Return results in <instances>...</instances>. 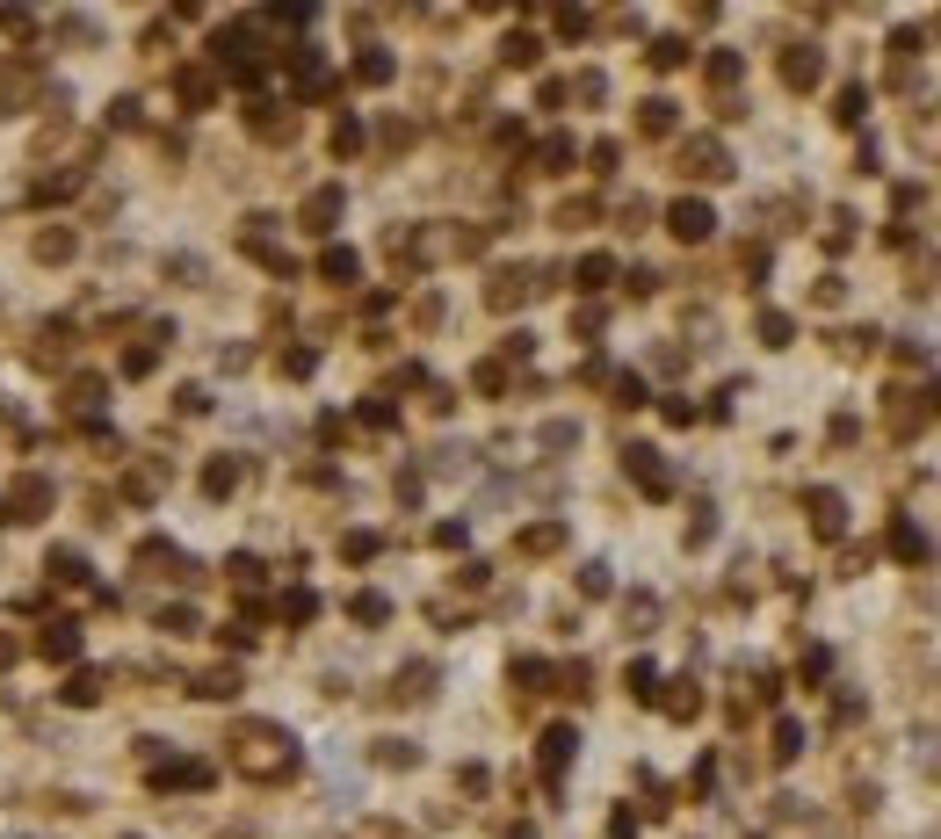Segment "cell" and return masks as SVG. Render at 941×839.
Masks as SVG:
<instances>
[{
    "instance_id": "cell-1",
    "label": "cell",
    "mask_w": 941,
    "mask_h": 839,
    "mask_svg": "<svg viewBox=\"0 0 941 839\" xmlns=\"http://www.w3.org/2000/svg\"><path fill=\"white\" fill-rule=\"evenodd\" d=\"M239 767L247 774H268V782H283V774L297 767V745L283 724H247L239 731Z\"/></svg>"
},
{
    "instance_id": "cell-2",
    "label": "cell",
    "mask_w": 941,
    "mask_h": 839,
    "mask_svg": "<svg viewBox=\"0 0 941 839\" xmlns=\"http://www.w3.org/2000/svg\"><path fill=\"white\" fill-rule=\"evenodd\" d=\"M891 398H898V406H891V434H898V442H913V434L941 413V384L920 391V406H913V391H891Z\"/></svg>"
},
{
    "instance_id": "cell-3",
    "label": "cell",
    "mask_w": 941,
    "mask_h": 839,
    "mask_svg": "<svg viewBox=\"0 0 941 839\" xmlns=\"http://www.w3.org/2000/svg\"><path fill=\"white\" fill-rule=\"evenodd\" d=\"M710 225H717L710 203H695V196H681L674 210H666V232H674L681 246H703V239H710Z\"/></svg>"
},
{
    "instance_id": "cell-4",
    "label": "cell",
    "mask_w": 941,
    "mask_h": 839,
    "mask_svg": "<svg viewBox=\"0 0 941 839\" xmlns=\"http://www.w3.org/2000/svg\"><path fill=\"white\" fill-rule=\"evenodd\" d=\"M804 507H811V528H818L826 543H833L840 528H847V500H840L833 485H811V492H804Z\"/></svg>"
},
{
    "instance_id": "cell-5",
    "label": "cell",
    "mask_w": 941,
    "mask_h": 839,
    "mask_svg": "<svg viewBox=\"0 0 941 839\" xmlns=\"http://www.w3.org/2000/svg\"><path fill=\"white\" fill-rule=\"evenodd\" d=\"M572 753H580V731H572V724H551V731H543V782H558V774L572 767Z\"/></svg>"
},
{
    "instance_id": "cell-6",
    "label": "cell",
    "mask_w": 941,
    "mask_h": 839,
    "mask_svg": "<svg viewBox=\"0 0 941 839\" xmlns=\"http://www.w3.org/2000/svg\"><path fill=\"white\" fill-rule=\"evenodd\" d=\"M623 471L637 478L652 492V500H666V492H674V478H666V463H659V449H623Z\"/></svg>"
},
{
    "instance_id": "cell-7",
    "label": "cell",
    "mask_w": 941,
    "mask_h": 839,
    "mask_svg": "<svg viewBox=\"0 0 941 839\" xmlns=\"http://www.w3.org/2000/svg\"><path fill=\"white\" fill-rule=\"evenodd\" d=\"M782 80L789 87H818V80H826V58H818L811 44H789L782 51Z\"/></svg>"
},
{
    "instance_id": "cell-8",
    "label": "cell",
    "mask_w": 941,
    "mask_h": 839,
    "mask_svg": "<svg viewBox=\"0 0 941 839\" xmlns=\"http://www.w3.org/2000/svg\"><path fill=\"white\" fill-rule=\"evenodd\" d=\"M153 789H210V760H167V767H153Z\"/></svg>"
},
{
    "instance_id": "cell-9",
    "label": "cell",
    "mask_w": 941,
    "mask_h": 839,
    "mask_svg": "<svg viewBox=\"0 0 941 839\" xmlns=\"http://www.w3.org/2000/svg\"><path fill=\"white\" fill-rule=\"evenodd\" d=\"M688 174H703V181L732 174V160H724V145H717V138H695V145H688Z\"/></svg>"
},
{
    "instance_id": "cell-10",
    "label": "cell",
    "mask_w": 941,
    "mask_h": 839,
    "mask_svg": "<svg viewBox=\"0 0 941 839\" xmlns=\"http://www.w3.org/2000/svg\"><path fill=\"white\" fill-rule=\"evenodd\" d=\"M333 217H341V189H312L305 196V225L312 232H333Z\"/></svg>"
},
{
    "instance_id": "cell-11",
    "label": "cell",
    "mask_w": 941,
    "mask_h": 839,
    "mask_svg": "<svg viewBox=\"0 0 941 839\" xmlns=\"http://www.w3.org/2000/svg\"><path fill=\"white\" fill-rule=\"evenodd\" d=\"M891 557H898V565H920V557H927V536H920L913 521H891Z\"/></svg>"
},
{
    "instance_id": "cell-12",
    "label": "cell",
    "mask_w": 941,
    "mask_h": 839,
    "mask_svg": "<svg viewBox=\"0 0 941 839\" xmlns=\"http://www.w3.org/2000/svg\"><path fill=\"white\" fill-rule=\"evenodd\" d=\"M196 695H210V702H232V695H239V673H232V666H218V673H196Z\"/></svg>"
},
{
    "instance_id": "cell-13",
    "label": "cell",
    "mask_w": 941,
    "mask_h": 839,
    "mask_svg": "<svg viewBox=\"0 0 941 839\" xmlns=\"http://www.w3.org/2000/svg\"><path fill=\"white\" fill-rule=\"evenodd\" d=\"M37 651H44V659H73V651H80V637H73V623H51V630L37 637Z\"/></svg>"
},
{
    "instance_id": "cell-14",
    "label": "cell",
    "mask_w": 941,
    "mask_h": 839,
    "mask_svg": "<svg viewBox=\"0 0 941 839\" xmlns=\"http://www.w3.org/2000/svg\"><path fill=\"white\" fill-rule=\"evenodd\" d=\"M355 254H348V246H326V254H319V275H333V283H355Z\"/></svg>"
},
{
    "instance_id": "cell-15",
    "label": "cell",
    "mask_w": 941,
    "mask_h": 839,
    "mask_svg": "<svg viewBox=\"0 0 941 839\" xmlns=\"http://www.w3.org/2000/svg\"><path fill=\"white\" fill-rule=\"evenodd\" d=\"M609 283H616V261L609 254H587L580 261V290H609Z\"/></svg>"
},
{
    "instance_id": "cell-16",
    "label": "cell",
    "mask_w": 941,
    "mask_h": 839,
    "mask_svg": "<svg viewBox=\"0 0 941 839\" xmlns=\"http://www.w3.org/2000/svg\"><path fill=\"white\" fill-rule=\"evenodd\" d=\"M558 543H565V528H558V521H536V528H522V550H529V557L558 550Z\"/></svg>"
},
{
    "instance_id": "cell-17",
    "label": "cell",
    "mask_w": 941,
    "mask_h": 839,
    "mask_svg": "<svg viewBox=\"0 0 941 839\" xmlns=\"http://www.w3.org/2000/svg\"><path fill=\"white\" fill-rule=\"evenodd\" d=\"M174 87H181V102H189V109H203V102H210V73H196V66L181 73Z\"/></svg>"
},
{
    "instance_id": "cell-18",
    "label": "cell",
    "mask_w": 941,
    "mask_h": 839,
    "mask_svg": "<svg viewBox=\"0 0 941 839\" xmlns=\"http://www.w3.org/2000/svg\"><path fill=\"white\" fill-rule=\"evenodd\" d=\"M652 66H659V73H674V66H688V44H681V37H666V44H652Z\"/></svg>"
},
{
    "instance_id": "cell-19",
    "label": "cell",
    "mask_w": 941,
    "mask_h": 839,
    "mask_svg": "<svg viewBox=\"0 0 941 839\" xmlns=\"http://www.w3.org/2000/svg\"><path fill=\"white\" fill-rule=\"evenodd\" d=\"M637 123H645L652 138H666V131H674V102H645V116H637Z\"/></svg>"
},
{
    "instance_id": "cell-20",
    "label": "cell",
    "mask_w": 941,
    "mask_h": 839,
    "mask_svg": "<svg viewBox=\"0 0 941 839\" xmlns=\"http://www.w3.org/2000/svg\"><path fill=\"white\" fill-rule=\"evenodd\" d=\"M565 160H572V138H551V145L536 152V167H543V174H565Z\"/></svg>"
},
{
    "instance_id": "cell-21",
    "label": "cell",
    "mask_w": 941,
    "mask_h": 839,
    "mask_svg": "<svg viewBox=\"0 0 941 839\" xmlns=\"http://www.w3.org/2000/svg\"><path fill=\"white\" fill-rule=\"evenodd\" d=\"M95 695H102V673H73V680H66V702H73V709L95 702Z\"/></svg>"
},
{
    "instance_id": "cell-22",
    "label": "cell",
    "mask_w": 941,
    "mask_h": 839,
    "mask_svg": "<svg viewBox=\"0 0 941 839\" xmlns=\"http://www.w3.org/2000/svg\"><path fill=\"white\" fill-rule=\"evenodd\" d=\"M797 753H804V731L782 717V724H775V760H797Z\"/></svg>"
},
{
    "instance_id": "cell-23",
    "label": "cell",
    "mask_w": 941,
    "mask_h": 839,
    "mask_svg": "<svg viewBox=\"0 0 941 839\" xmlns=\"http://www.w3.org/2000/svg\"><path fill=\"white\" fill-rule=\"evenodd\" d=\"M51 572L66 579V586H80V579H87V565H80V550H51Z\"/></svg>"
},
{
    "instance_id": "cell-24",
    "label": "cell",
    "mask_w": 941,
    "mask_h": 839,
    "mask_svg": "<svg viewBox=\"0 0 941 839\" xmlns=\"http://www.w3.org/2000/svg\"><path fill=\"white\" fill-rule=\"evenodd\" d=\"M789 333H797V326H789L782 312H761V340H768V348H789Z\"/></svg>"
},
{
    "instance_id": "cell-25",
    "label": "cell",
    "mask_w": 941,
    "mask_h": 839,
    "mask_svg": "<svg viewBox=\"0 0 941 839\" xmlns=\"http://www.w3.org/2000/svg\"><path fill=\"white\" fill-rule=\"evenodd\" d=\"M630 695H637V702H652V695H659V673H652L645 659H637V666H630Z\"/></svg>"
},
{
    "instance_id": "cell-26",
    "label": "cell",
    "mask_w": 941,
    "mask_h": 839,
    "mask_svg": "<svg viewBox=\"0 0 941 839\" xmlns=\"http://www.w3.org/2000/svg\"><path fill=\"white\" fill-rule=\"evenodd\" d=\"M355 73L377 87V80H391V58H384V51H362V58H355Z\"/></svg>"
},
{
    "instance_id": "cell-27",
    "label": "cell",
    "mask_w": 941,
    "mask_h": 839,
    "mask_svg": "<svg viewBox=\"0 0 941 839\" xmlns=\"http://www.w3.org/2000/svg\"><path fill=\"white\" fill-rule=\"evenodd\" d=\"M73 254V232H44L37 239V261H66Z\"/></svg>"
},
{
    "instance_id": "cell-28",
    "label": "cell",
    "mask_w": 941,
    "mask_h": 839,
    "mask_svg": "<svg viewBox=\"0 0 941 839\" xmlns=\"http://www.w3.org/2000/svg\"><path fill=\"white\" fill-rule=\"evenodd\" d=\"M377 760H384V767H413L420 753H413V745H406V738H384V745H377Z\"/></svg>"
},
{
    "instance_id": "cell-29",
    "label": "cell",
    "mask_w": 941,
    "mask_h": 839,
    "mask_svg": "<svg viewBox=\"0 0 941 839\" xmlns=\"http://www.w3.org/2000/svg\"><path fill=\"white\" fill-rule=\"evenodd\" d=\"M862 109H869L862 87H840V109H833V116H840V123H862Z\"/></svg>"
},
{
    "instance_id": "cell-30",
    "label": "cell",
    "mask_w": 941,
    "mask_h": 839,
    "mask_svg": "<svg viewBox=\"0 0 941 839\" xmlns=\"http://www.w3.org/2000/svg\"><path fill=\"white\" fill-rule=\"evenodd\" d=\"M239 485V463H210L203 471V492H232Z\"/></svg>"
},
{
    "instance_id": "cell-31",
    "label": "cell",
    "mask_w": 941,
    "mask_h": 839,
    "mask_svg": "<svg viewBox=\"0 0 941 839\" xmlns=\"http://www.w3.org/2000/svg\"><path fill=\"white\" fill-rule=\"evenodd\" d=\"M384 615H391L384 594H355V623H384Z\"/></svg>"
},
{
    "instance_id": "cell-32",
    "label": "cell",
    "mask_w": 941,
    "mask_h": 839,
    "mask_svg": "<svg viewBox=\"0 0 941 839\" xmlns=\"http://www.w3.org/2000/svg\"><path fill=\"white\" fill-rule=\"evenodd\" d=\"M710 80H717V87H732V80H739V58H732V51H717V58H710Z\"/></svg>"
},
{
    "instance_id": "cell-33",
    "label": "cell",
    "mask_w": 941,
    "mask_h": 839,
    "mask_svg": "<svg viewBox=\"0 0 941 839\" xmlns=\"http://www.w3.org/2000/svg\"><path fill=\"white\" fill-rule=\"evenodd\" d=\"M507 66H536V37H507Z\"/></svg>"
},
{
    "instance_id": "cell-34",
    "label": "cell",
    "mask_w": 941,
    "mask_h": 839,
    "mask_svg": "<svg viewBox=\"0 0 941 839\" xmlns=\"http://www.w3.org/2000/svg\"><path fill=\"white\" fill-rule=\"evenodd\" d=\"M283 615H290V623H312L319 601H312V594H290V601H283Z\"/></svg>"
},
{
    "instance_id": "cell-35",
    "label": "cell",
    "mask_w": 941,
    "mask_h": 839,
    "mask_svg": "<svg viewBox=\"0 0 941 839\" xmlns=\"http://www.w3.org/2000/svg\"><path fill=\"white\" fill-rule=\"evenodd\" d=\"M580 594H609V565H587L580 572Z\"/></svg>"
},
{
    "instance_id": "cell-36",
    "label": "cell",
    "mask_w": 941,
    "mask_h": 839,
    "mask_svg": "<svg viewBox=\"0 0 941 839\" xmlns=\"http://www.w3.org/2000/svg\"><path fill=\"white\" fill-rule=\"evenodd\" d=\"M312 362H319L312 348H290V355H283V369H290V377H312Z\"/></svg>"
},
{
    "instance_id": "cell-37",
    "label": "cell",
    "mask_w": 941,
    "mask_h": 839,
    "mask_svg": "<svg viewBox=\"0 0 941 839\" xmlns=\"http://www.w3.org/2000/svg\"><path fill=\"white\" fill-rule=\"evenodd\" d=\"M616 406H645V384H637V377H616Z\"/></svg>"
}]
</instances>
